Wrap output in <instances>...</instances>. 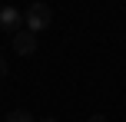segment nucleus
I'll use <instances>...</instances> for the list:
<instances>
[{
    "mask_svg": "<svg viewBox=\"0 0 126 122\" xmlns=\"http://www.w3.org/2000/svg\"><path fill=\"white\" fill-rule=\"evenodd\" d=\"M50 23H53V10H50L47 3H30V7L23 10V30H30L33 36L43 33Z\"/></svg>",
    "mask_w": 126,
    "mask_h": 122,
    "instance_id": "obj_1",
    "label": "nucleus"
},
{
    "mask_svg": "<svg viewBox=\"0 0 126 122\" xmlns=\"http://www.w3.org/2000/svg\"><path fill=\"white\" fill-rule=\"evenodd\" d=\"M23 13L17 10V7H0V30L3 33H10V36H17L20 30H23Z\"/></svg>",
    "mask_w": 126,
    "mask_h": 122,
    "instance_id": "obj_2",
    "label": "nucleus"
},
{
    "mask_svg": "<svg viewBox=\"0 0 126 122\" xmlns=\"http://www.w3.org/2000/svg\"><path fill=\"white\" fill-rule=\"evenodd\" d=\"M13 53H20V56H33V53H37V36H33L30 30H20L17 36H13Z\"/></svg>",
    "mask_w": 126,
    "mask_h": 122,
    "instance_id": "obj_3",
    "label": "nucleus"
},
{
    "mask_svg": "<svg viewBox=\"0 0 126 122\" xmlns=\"http://www.w3.org/2000/svg\"><path fill=\"white\" fill-rule=\"evenodd\" d=\"M3 122H37V119H33L27 109H10V112L3 116Z\"/></svg>",
    "mask_w": 126,
    "mask_h": 122,
    "instance_id": "obj_4",
    "label": "nucleus"
},
{
    "mask_svg": "<svg viewBox=\"0 0 126 122\" xmlns=\"http://www.w3.org/2000/svg\"><path fill=\"white\" fill-rule=\"evenodd\" d=\"M7 73H10V66H7V59L0 56V76H7Z\"/></svg>",
    "mask_w": 126,
    "mask_h": 122,
    "instance_id": "obj_5",
    "label": "nucleus"
},
{
    "mask_svg": "<svg viewBox=\"0 0 126 122\" xmlns=\"http://www.w3.org/2000/svg\"><path fill=\"white\" fill-rule=\"evenodd\" d=\"M90 122H106V116H103V112H96V116H90Z\"/></svg>",
    "mask_w": 126,
    "mask_h": 122,
    "instance_id": "obj_6",
    "label": "nucleus"
},
{
    "mask_svg": "<svg viewBox=\"0 0 126 122\" xmlns=\"http://www.w3.org/2000/svg\"><path fill=\"white\" fill-rule=\"evenodd\" d=\"M37 122H57V119H53V116H43V119H37Z\"/></svg>",
    "mask_w": 126,
    "mask_h": 122,
    "instance_id": "obj_7",
    "label": "nucleus"
}]
</instances>
